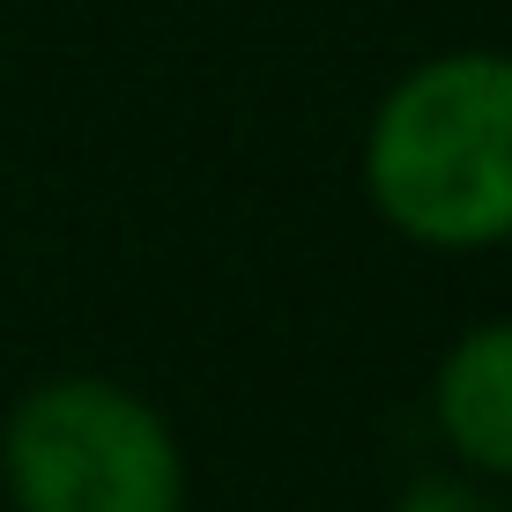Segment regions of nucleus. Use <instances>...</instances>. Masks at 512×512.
<instances>
[{
	"instance_id": "obj_1",
	"label": "nucleus",
	"mask_w": 512,
	"mask_h": 512,
	"mask_svg": "<svg viewBox=\"0 0 512 512\" xmlns=\"http://www.w3.org/2000/svg\"><path fill=\"white\" fill-rule=\"evenodd\" d=\"M364 193L401 238L483 253L512 238V52H438L379 97Z\"/></svg>"
},
{
	"instance_id": "obj_2",
	"label": "nucleus",
	"mask_w": 512,
	"mask_h": 512,
	"mask_svg": "<svg viewBox=\"0 0 512 512\" xmlns=\"http://www.w3.org/2000/svg\"><path fill=\"white\" fill-rule=\"evenodd\" d=\"M15 512H186L171 423L119 379H45L0 431Z\"/></svg>"
},
{
	"instance_id": "obj_3",
	"label": "nucleus",
	"mask_w": 512,
	"mask_h": 512,
	"mask_svg": "<svg viewBox=\"0 0 512 512\" xmlns=\"http://www.w3.org/2000/svg\"><path fill=\"white\" fill-rule=\"evenodd\" d=\"M438 438L483 483H512V320L468 327L431 386Z\"/></svg>"
},
{
	"instance_id": "obj_4",
	"label": "nucleus",
	"mask_w": 512,
	"mask_h": 512,
	"mask_svg": "<svg viewBox=\"0 0 512 512\" xmlns=\"http://www.w3.org/2000/svg\"><path fill=\"white\" fill-rule=\"evenodd\" d=\"M394 512H512V505L483 475H423V483H409V498Z\"/></svg>"
}]
</instances>
